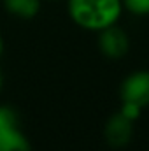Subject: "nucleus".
Wrapping results in <instances>:
<instances>
[{
  "label": "nucleus",
  "instance_id": "10",
  "mask_svg": "<svg viewBox=\"0 0 149 151\" xmlns=\"http://www.w3.org/2000/svg\"><path fill=\"white\" fill-rule=\"evenodd\" d=\"M2 88H4V76L0 72V91H2Z\"/></svg>",
  "mask_w": 149,
  "mask_h": 151
},
{
  "label": "nucleus",
  "instance_id": "2",
  "mask_svg": "<svg viewBox=\"0 0 149 151\" xmlns=\"http://www.w3.org/2000/svg\"><path fill=\"white\" fill-rule=\"evenodd\" d=\"M0 151H32L19 116L11 106H0Z\"/></svg>",
  "mask_w": 149,
  "mask_h": 151
},
{
  "label": "nucleus",
  "instance_id": "7",
  "mask_svg": "<svg viewBox=\"0 0 149 151\" xmlns=\"http://www.w3.org/2000/svg\"><path fill=\"white\" fill-rule=\"evenodd\" d=\"M123 11L133 16H149V0H121Z\"/></svg>",
  "mask_w": 149,
  "mask_h": 151
},
{
  "label": "nucleus",
  "instance_id": "4",
  "mask_svg": "<svg viewBox=\"0 0 149 151\" xmlns=\"http://www.w3.org/2000/svg\"><path fill=\"white\" fill-rule=\"evenodd\" d=\"M97 34H98V49L105 58L119 60V58L126 56V53L130 51V37H128L126 30L121 28L117 23L97 32Z\"/></svg>",
  "mask_w": 149,
  "mask_h": 151
},
{
  "label": "nucleus",
  "instance_id": "3",
  "mask_svg": "<svg viewBox=\"0 0 149 151\" xmlns=\"http://www.w3.org/2000/svg\"><path fill=\"white\" fill-rule=\"evenodd\" d=\"M119 97L125 102H133L142 109L149 106V69L133 70L121 81Z\"/></svg>",
  "mask_w": 149,
  "mask_h": 151
},
{
  "label": "nucleus",
  "instance_id": "1",
  "mask_svg": "<svg viewBox=\"0 0 149 151\" xmlns=\"http://www.w3.org/2000/svg\"><path fill=\"white\" fill-rule=\"evenodd\" d=\"M67 11L77 27L100 32L119 21L123 4L121 0H67Z\"/></svg>",
  "mask_w": 149,
  "mask_h": 151
},
{
  "label": "nucleus",
  "instance_id": "6",
  "mask_svg": "<svg viewBox=\"0 0 149 151\" xmlns=\"http://www.w3.org/2000/svg\"><path fill=\"white\" fill-rule=\"evenodd\" d=\"M4 7L16 18L32 19L40 11V0H4Z\"/></svg>",
  "mask_w": 149,
  "mask_h": 151
},
{
  "label": "nucleus",
  "instance_id": "9",
  "mask_svg": "<svg viewBox=\"0 0 149 151\" xmlns=\"http://www.w3.org/2000/svg\"><path fill=\"white\" fill-rule=\"evenodd\" d=\"M2 53H4V37L0 34V56H2Z\"/></svg>",
  "mask_w": 149,
  "mask_h": 151
},
{
  "label": "nucleus",
  "instance_id": "5",
  "mask_svg": "<svg viewBox=\"0 0 149 151\" xmlns=\"http://www.w3.org/2000/svg\"><path fill=\"white\" fill-rule=\"evenodd\" d=\"M104 137L112 150H123L132 142L133 137V121L126 119L123 114L116 113L105 123Z\"/></svg>",
  "mask_w": 149,
  "mask_h": 151
},
{
  "label": "nucleus",
  "instance_id": "8",
  "mask_svg": "<svg viewBox=\"0 0 149 151\" xmlns=\"http://www.w3.org/2000/svg\"><path fill=\"white\" fill-rule=\"evenodd\" d=\"M119 114H123L126 119H130V121H137L139 118H140V114H142V107L140 106H137V104H133V102H125V100H121V107H119Z\"/></svg>",
  "mask_w": 149,
  "mask_h": 151
}]
</instances>
